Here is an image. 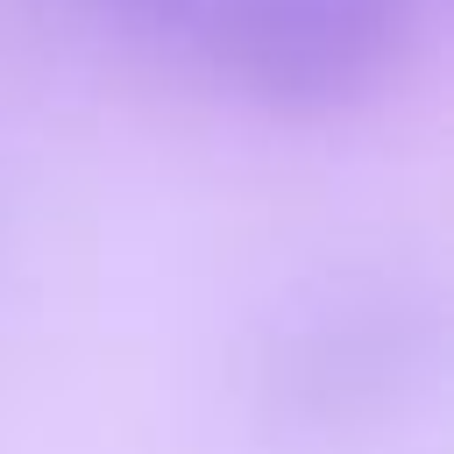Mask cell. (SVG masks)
Returning a JSON list of instances; mask_svg holds the SVG:
<instances>
[{
	"label": "cell",
	"instance_id": "obj_1",
	"mask_svg": "<svg viewBox=\"0 0 454 454\" xmlns=\"http://www.w3.org/2000/svg\"><path fill=\"white\" fill-rule=\"evenodd\" d=\"M419 0H199L184 35L262 106L333 114L390 78Z\"/></svg>",
	"mask_w": 454,
	"mask_h": 454
},
{
	"label": "cell",
	"instance_id": "obj_2",
	"mask_svg": "<svg viewBox=\"0 0 454 454\" xmlns=\"http://www.w3.org/2000/svg\"><path fill=\"white\" fill-rule=\"evenodd\" d=\"M106 14H121V21H142V28H177L184 35V21H192V7L199 0H99Z\"/></svg>",
	"mask_w": 454,
	"mask_h": 454
}]
</instances>
